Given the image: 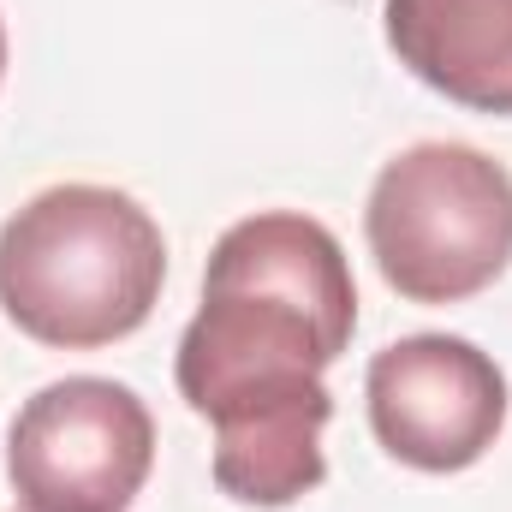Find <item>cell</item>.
I'll return each instance as SVG.
<instances>
[{"label": "cell", "mask_w": 512, "mask_h": 512, "mask_svg": "<svg viewBox=\"0 0 512 512\" xmlns=\"http://www.w3.org/2000/svg\"><path fill=\"white\" fill-rule=\"evenodd\" d=\"M358 280L340 239L292 209L221 233L203 310L179 334V399L215 423V483L245 507H292L322 477L334 393L322 370L352 346Z\"/></svg>", "instance_id": "obj_1"}, {"label": "cell", "mask_w": 512, "mask_h": 512, "mask_svg": "<svg viewBox=\"0 0 512 512\" xmlns=\"http://www.w3.org/2000/svg\"><path fill=\"white\" fill-rule=\"evenodd\" d=\"M161 280L167 239L114 185H48L0 227V310L60 352L137 334L161 304Z\"/></svg>", "instance_id": "obj_2"}, {"label": "cell", "mask_w": 512, "mask_h": 512, "mask_svg": "<svg viewBox=\"0 0 512 512\" xmlns=\"http://www.w3.org/2000/svg\"><path fill=\"white\" fill-rule=\"evenodd\" d=\"M364 239L405 304H459L512 262V173L471 143H411L364 203Z\"/></svg>", "instance_id": "obj_3"}, {"label": "cell", "mask_w": 512, "mask_h": 512, "mask_svg": "<svg viewBox=\"0 0 512 512\" xmlns=\"http://www.w3.org/2000/svg\"><path fill=\"white\" fill-rule=\"evenodd\" d=\"M155 465V417L126 382L36 387L6 429V477L24 512H126Z\"/></svg>", "instance_id": "obj_4"}, {"label": "cell", "mask_w": 512, "mask_h": 512, "mask_svg": "<svg viewBox=\"0 0 512 512\" xmlns=\"http://www.w3.org/2000/svg\"><path fill=\"white\" fill-rule=\"evenodd\" d=\"M370 429L411 471H471L507 429L501 364L459 334H405L370 358Z\"/></svg>", "instance_id": "obj_5"}, {"label": "cell", "mask_w": 512, "mask_h": 512, "mask_svg": "<svg viewBox=\"0 0 512 512\" xmlns=\"http://www.w3.org/2000/svg\"><path fill=\"white\" fill-rule=\"evenodd\" d=\"M387 48L435 96L512 114V0H387Z\"/></svg>", "instance_id": "obj_6"}, {"label": "cell", "mask_w": 512, "mask_h": 512, "mask_svg": "<svg viewBox=\"0 0 512 512\" xmlns=\"http://www.w3.org/2000/svg\"><path fill=\"white\" fill-rule=\"evenodd\" d=\"M0 78H6V24H0Z\"/></svg>", "instance_id": "obj_7"}]
</instances>
